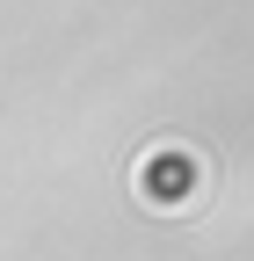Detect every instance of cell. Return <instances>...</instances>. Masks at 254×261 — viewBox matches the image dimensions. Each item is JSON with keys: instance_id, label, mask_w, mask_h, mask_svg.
I'll list each match as a JSON object with an SVG mask.
<instances>
[{"instance_id": "obj_1", "label": "cell", "mask_w": 254, "mask_h": 261, "mask_svg": "<svg viewBox=\"0 0 254 261\" xmlns=\"http://www.w3.org/2000/svg\"><path fill=\"white\" fill-rule=\"evenodd\" d=\"M189 189H204V152L153 145V152L138 160V196H145V203H182Z\"/></svg>"}]
</instances>
